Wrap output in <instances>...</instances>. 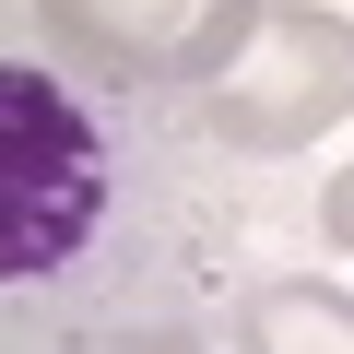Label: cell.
I'll use <instances>...</instances> for the list:
<instances>
[{
	"instance_id": "6da1fadb",
	"label": "cell",
	"mask_w": 354,
	"mask_h": 354,
	"mask_svg": "<svg viewBox=\"0 0 354 354\" xmlns=\"http://www.w3.org/2000/svg\"><path fill=\"white\" fill-rule=\"evenodd\" d=\"M177 118L189 95H130V118H106L71 71H0V272L83 295L95 248L118 236L130 165H153Z\"/></svg>"
},
{
	"instance_id": "7a4b0ae2",
	"label": "cell",
	"mask_w": 354,
	"mask_h": 354,
	"mask_svg": "<svg viewBox=\"0 0 354 354\" xmlns=\"http://www.w3.org/2000/svg\"><path fill=\"white\" fill-rule=\"evenodd\" d=\"M201 142L236 153V165H272V153H307L330 142V118H354V24L319 12V0H260V24L236 36V59L189 95Z\"/></svg>"
},
{
	"instance_id": "3957f363",
	"label": "cell",
	"mask_w": 354,
	"mask_h": 354,
	"mask_svg": "<svg viewBox=\"0 0 354 354\" xmlns=\"http://www.w3.org/2000/svg\"><path fill=\"white\" fill-rule=\"evenodd\" d=\"M48 24V59L71 83H106V95H201L236 36L260 24V0H36Z\"/></svg>"
},
{
	"instance_id": "277c9868",
	"label": "cell",
	"mask_w": 354,
	"mask_h": 354,
	"mask_svg": "<svg viewBox=\"0 0 354 354\" xmlns=\"http://www.w3.org/2000/svg\"><path fill=\"white\" fill-rule=\"evenodd\" d=\"M236 354H354V295L319 272H272L236 295Z\"/></svg>"
},
{
	"instance_id": "5b68a950",
	"label": "cell",
	"mask_w": 354,
	"mask_h": 354,
	"mask_svg": "<svg viewBox=\"0 0 354 354\" xmlns=\"http://www.w3.org/2000/svg\"><path fill=\"white\" fill-rule=\"evenodd\" d=\"M95 354H213L201 330H177V319H130V330H106Z\"/></svg>"
},
{
	"instance_id": "8992f818",
	"label": "cell",
	"mask_w": 354,
	"mask_h": 354,
	"mask_svg": "<svg viewBox=\"0 0 354 354\" xmlns=\"http://www.w3.org/2000/svg\"><path fill=\"white\" fill-rule=\"evenodd\" d=\"M319 236H330V248H342V260H354V165H342V177H330V201H319Z\"/></svg>"
}]
</instances>
